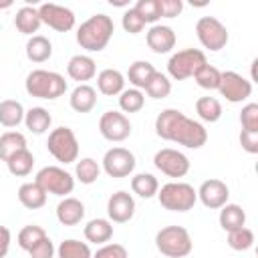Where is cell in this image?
<instances>
[{
  "instance_id": "cell-1",
  "label": "cell",
  "mask_w": 258,
  "mask_h": 258,
  "mask_svg": "<svg viewBox=\"0 0 258 258\" xmlns=\"http://www.w3.org/2000/svg\"><path fill=\"white\" fill-rule=\"evenodd\" d=\"M155 133L187 149H200L208 141V131L200 121L185 117L179 109H163L155 117Z\"/></svg>"
},
{
  "instance_id": "cell-2",
  "label": "cell",
  "mask_w": 258,
  "mask_h": 258,
  "mask_svg": "<svg viewBox=\"0 0 258 258\" xmlns=\"http://www.w3.org/2000/svg\"><path fill=\"white\" fill-rule=\"evenodd\" d=\"M115 32V24H113V18L99 12V14H93L91 18H87L79 30H77V42L81 48L89 50V52H101L111 36Z\"/></svg>"
},
{
  "instance_id": "cell-3",
  "label": "cell",
  "mask_w": 258,
  "mask_h": 258,
  "mask_svg": "<svg viewBox=\"0 0 258 258\" xmlns=\"http://www.w3.org/2000/svg\"><path fill=\"white\" fill-rule=\"evenodd\" d=\"M24 87H26V93L30 97L48 99V101H54V99H58L67 93L64 77L54 73V71H46V69L30 71L26 81H24Z\"/></svg>"
},
{
  "instance_id": "cell-4",
  "label": "cell",
  "mask_w": 258,
  "mask_h": 258,
  "mask_svg": "<svg viewBox=\"0 0 258 258\" xmlns=\"http://www.w3.org/2000/svg\"><path fill=\"white\" fill-rule=\"evenodd\" d=\"M157 250L167 258H185L194 250L189 232L183 226H165L155 234Z\"/></svg>"
},
{
  "instance_id": "cell-5",
  "label": "cell",
  "mask_w": 258,
  "mask_h": 258,
  "mask_svg": "<svg viewBox=\"0 0 258 258\" xmlns=\"http://www.w3.org/2000/svg\"><path fill=\"white\" fill-rule=\"evenodd\" d=\"M157 200L169 212H189L198 202V191L185 181H169L157 189Z\"/></svg>"
},
{
  "instance_id": "cell-6",
  "label": "cell",
  "mask_w": 258,
  "mask_h": 258,
  "mask_svg": "<svg viewBox=\"0 0 258 258\" xmlns=\"http://www.w3.org/2000/svg\"><path fill=\"white\" fill-rule=\"evenodd\" d=\"M46 149L48 153L60 161V163H75L79 157V141L77 135L71 127H56L48 133L46 139Z\"/></svg>"
},
{
  "instance_id": "cell-7",
  "label": "cell",
  "mask_w": 258,
  "mask_h": 258,
  "mask_svg": "<svg viewBox=\"0 0 258 258\" xmlns=\"http://www.w3.org/2000/svg\"><path fill=\"white\" fill-rule=\"evenodd\" d=\"M206 62H208L206 54L200 48H183V50H177L169 56L167 73L173 81H183V79L194 77Z\"/></svg>"
},
{
  "instance_id": "cell-8",
  "label": "cell",
  "mask_w": 258,
  "mask_h": 258,
  "mask_svg": "<svg viewBox=\"0 0 258 258\" xmlns=\"http://www.w3.org/2000/svg\"><path fill=\"white\" fill-rule=\"evenodd\" d=\"M34 181L46 191V196L52 194V196H58V198H67L75 189V177L67 169H62L58 165H46V167H42L36 173Z\"/></svg>"
},
{
  "instance_id": "cell-9",
  "label": "cell",
  "mask_w": 258,
  "mask_h": 258,
  "mask_svg": "<svg viewBox=\"0 0 258 258\" xmlns=\"http://www.w3.org/2000/svg\"><path fill=\"white\" fill-rule=\"evenodd\" d=\"M196 36L202 42L204 48L218 52L228 44V28L216 18V16H202L196 22Z\"/></svg>"
},
{
  "instance_id": "cell-10",
  "label": "cell",
  "mask_w": 258,
  "mask_h": 258,
  "mask_svg": "<svg viewBox=\"0 0 258 258\" xmlns=\"http://www.w3.org/2000/svg\"><path fill=\"white\" fill-rule=\"evenodd\" d=\"M99 133L113 143L125 141L131 135V121L121 111H105L99 119Z\"/></svg>"
},
{
  "instance_id": "cell-11",
  "label": "cell",
  "mask_w": 258,
  "mask_h": 258,
  "mask_svg": "<svg viewBox=\"0 0 258 258\" xmlns=\"http://www.w3.org/2000/svg\"><path fill=\"white\" fill-rule=\"evenodd\" d=\"M137 161L135 155L125 149V147H111L105 155H103V171L109 177H127L133 173Z\"/></svg>"
},
{
  "instance_id": "cell-12",
  "label": "cell",
  "mask_w": 258,
  "mask_h": 258,
  "mask_svg": "<svg viewBox=\"0 0 258 258\" xmlns=\"http://www.w3.org/2000/svg\"><path fill=\"white\" fill-rule=\"evenodd\" d=\"M153 165L167 177H183L189 171V159L171 147H163L153 155Z\"/></svg>"
},
{
  "instance_id": "cell-13",
  "label": "cell",
  "mask_w": 258,
  "mask_h": 258,
  "mask_svg": "<svg viewBox=\"0 0 258 258\" xmlns=\"http://www.w3.org/2000/svg\"><path fill=\"white\" fill-rule=\"evenodd\" d=\"M38 16L40 22L46 24L48 28L56 32H69L75 26V12L67 6L54 4V2H44L38 6Z\"/></svg>"
},
{
  "instance_id": "cell-14",
  "label": "cell",
  "mask_w": 258,
  "mask_h": 258,
  "mask_svg": "<svg viewBox=\"0 0 258 258\" xmlns=\"http://www.w3.org/2000/svg\"><path fill=\"white\" fill-rule=\"evenodd\" d=\"M220 95L230 103H242L252 95V83L236 71H224L220 77Z\"/></svg>"
},
{
  "instance_id": "cell-15",
  "label": "cell",
  "mask_w": 258,
  "mask_h": 258,
  "mask_svg": "<svg viewBox=\"0 0 258 258\" xmlns=\"http://www.w3.org/2000/svg\"><path fill=\"white\" fill-rule=\"evenodd\" d=\"M196 191H198V200L210 210H220L222 206L228 204V198H230V189H228L226 181H222L218 177L206 179L200 185V189H196Z\"/></svg>"
},
{
  "instance_id": "cell-16",
  "label": "cell",
  "mask_w": 258,
  "mask_h": 258,
  "mask_svg": "<svg viewBox=\"0 0 258 258\" xmlns=\"http://www.w3.org/2000/svg\"><path fill=\"white\" fill-rule=\"evenodd\" d=\"M135 214V200L129 191H115L109 202H107V216H109V222H115V224H125L133 218Z\"/></svg>"
},
{
  "instance_id": "cell-17",
  "label": "cell",
  "mask_w": 258,
  "mask_h": 258,
  "mask_svg": "<svg viewBox=\"0 0 258 258\" xmlns=\"http://www.w3.org/2000/svg\"><path fill=\"white\" fill-rule=\"evenodd\" d=\"M145 40H147V46L155 54H165L175 46V32L171 26L153 24L145 34Z\"/></svg>"
},
{
  "instance_id": "cell-18",
  "label": "cell",
  "mask_w": 258,
  "mask_h": 258,
  "mask_svg": "<svg viewBox=\"0 0 258 258\" xmlns=\"http://www.w3.org/2000/svg\"><path fill=\"white\" fill-rule=\"evenodd\" d=\"M67 75L73 81H79V85H87L97 75V62L87 54H75L67 62Z\"/></svg>"
},
{
  "instance_id": "cell-19",
  "label": "cell",
  "mask_w": 258,
  "mask_h": 258,
  "mask_svg": "<svg viewBox=\"0 0 258 258\" xmlns=\"http://www.w3.org/2000/svg\"><path fill=\"white\" fill-rule=\"evenodd\" d=\"M85 218V204L77 198H62L56 206V220L62 226H77Z\"/></svg>"
},
{
  "instance_id": "cell-20",
  "label": "cell",
  "mask_w": 258,
  "mask_h": 258,
  "mask_svg": "<svg viewBox=\"0 0 258 258\" xmlns=\"http://www.w3.org/2000/svg\"><path fill=\"white\" fill-rule=\"evenodd\" d=\"M97 89L105 97H115L125 91V77L117 69H103L97 75Z\"/></svg>"
},
{
  "instance_id": "cell-21",
  "label": "cell",
  "mask_w": 258,
  "mask_h": 258,
  "mask_svg": "<svg viewBox=\"0 0 258 258\" xmlns=\"http://www.w3.org/2000/svg\"><path fill=\"white\" fill-rule=\"evenodd\" d=\"M69 103L73 111L77 113H89L97 105V89L91 85H77L69 97Z\"/></svg>"
},
{
  "instance_id": "cell-22",
  "label": "cell",
  "mask_w": 258,
  "mask_h": 258,
  "mask_svg": "<svg viewBox=\"0 0 258 258\" xmlns=\"http://www.w3.org/2000/svg\"><path fill=\"white\" fill-rule=\"evenodd\" d=\"M18 202L28 210H40L46 204V191L36 181H26L18 187Z\"/></svg>"
},
{
  "instance_id": "cell-23",
  "label": "cell",
  "mask_w": 258,
  "mask_h": 258,
  "mask_svg": "<svg viewBox=\"0 0 258 258\" xmlns=\"http://www.w3.org/2000/svg\"><path fill=\"white\" fill-rule=\"evenodd\" d=\"M87 242H93V244H107L111 238H113V224L105 218H95L91 222H87L85 230H83Z\"/></svg>"
},
{
  "instance_id": "cell-24",
  "label": "cell",
  "mask_w": 258,
  "mask_h": 258,
  "mask_svg": "<svg viewBox=\"0 0 258 258\" xmlns=\"http://www.w3.org/2000/svg\"><path fill=\"white\" fill-rule=\"evenodd\" d=\"M40 24L42 22L38 16V8H34V6H22L14 16V26L18 28V32H22L26 36H34V32H38Z\"/></svg>"
},
{
  "instance_id": "cell-25",
  "label": "cell",
  "mask_w": 258,
  "mask_h": 258,
  "mask_svg": "<svg viewBox=\"0 0 258 258\" xmlns=\"http://www.w3.org/2000/svg\"><path fill=\"white\" fill-rule=\"evenodd\" d=\"M50 123H52V117H50V113L44 107H30L24 113V125L34 135L46 133L50 129Z\"/></svg>"
},
{
  "instance_id": "cell-26",
  "label": "cell",
  "mask_w": 258,
  "mask_h": 258,
  "mask_svg": "<svg viewBox=\"0 0 258 258\" xmlns=\"http://www.w3.org/2000/svg\"><path fill=\"white\" fill-rule=\"evenodd\" d=\"M218 220H220L222 230L232 232V230H238V228L246 226V212L238 204H226V206L220 208V218Z\"/></svg>"
},
{
  "instance_id": "cell-27",
  "label": "cell",
  "mask_w": 258,
  "mask_h": 258,
  "mask_svg": "<svg viewBox=\"0 0 258 258\" xmlns=\"http://www.w3.org/2000/svg\"><path fill=\"white\" fill-rule=\"evenodd\" d=\"M26 56L32 62H46L52 56V42L42 34L30 36L26 42Z\"/></svg>"
},
{
  "instance_id": "cell-28",
  "label": "cell",
  "mask_w": 258,
  "mask_h": 258,
  "mask_svg": "<svg viewBox=\"0 0 258 258\" xmlns=\"http://www.w3.org/2000/svg\"><path fill=\"white\" fill-rule=\"evenodd\" d=\"M24 107L20 101L4 99L0 101V125L2 127H18L24 121Z\"/></svg>"
},
{
  "instance_id": "cell-29",
  "label": "cell",
  "mask_w": 258,
  "mask_h": 258,
  "mask_svg": "<svg viewBox=\"0 0 258 258\" xmlns=\"http://www.w3.org/2000/svg\"><path fill=\"white\" fill-rule=\"evenodd\" d=\"M153 75H155V67L147 60H135L127 71L129 83L133 85V89H139V91L147 87V83L151 81Z\"/></svg>"
},
{
  "instance_id": "cell-30",
  "label": "cell",
  "mask_w": 258,
  "mask_h": 258,
  "mask_svg": "<svg viewBox=\"0 0 258 258\" xmlns=\"http://www.w3.org/2000/svg\"><path fill=\"white\" fill-rule=\"evenodd\" d=\"M32 165H34V155L28 151V147L16 151L14 155H10V157L6 159V167H8V171H10L12 175H16V177H24V175H28V173L32 171Z\"/></svg>"
},
{
  "instance_id": "cell-31",
  "label": "cell",
  "mask_w": 258,
  "mask_h": 258,
  "mask_svg": "<svg viewBox=\"0 0 258 258\" xmlns=\"http://www.w3.org/2000/svg\"><path fill=\"white\" fill-rule=\"evenodd\" d=\"M157 189H159V181L153 173H137L131 177V191L143 200L157 196Z\"/></svg>"
},
{
  "instance_id": "cell-32",
  "label": "cell",
  "mask_w": 258,
  "mask_h": 258,
  "mask_svg": "<svg viewBox=\"0 0 258 258\" xmlns=\"http://www.w3.org/2000/svg\"><path fill=\"white\" fill-rule=\"evenodd\" d=\"M26 149V137L20 131H6L0 135V159L6 161L16 151Z\"/></svg>"
},
{
  "instance_id": "cell-33",
  "label": "cell",
  "mask_w": 258,
  "mask_h": 258,
  "mask_svg": "<svg viewBox=\"0 0 258 258\" xmlns=\"http://www.w3.org/2000/svg\"><path fill=\"white\" fill-rule=\"evenodd\" d=\"M196 113L206 123H216L222 117V103L216 97H200L196 101Z\"/></svg>"
},
{
  "instance_id": "cell-34",
  "label": "cell",
  "mask_w": 258,
  "mask_h": 258,
  "mask_svg": "<svg viewBox=\"0 0 258 258\" xmlns=\"http://www.w3.org/2000/svg\"><path fill=\"white\" fill-rule=\"evenodd\" d=\"M56 254H58V258H93V252H91L89 244L81 242V240H75V238L62 240L56 248Z\"/></svg>"
},
{
  "instance_id": "cell-35",
  "label": "cell",
  "mask_w": 258,
  "mask_h": 258,
  "mask_svg": "<svg viewBox=\"0 0 258 258\" xmlns=\"http://www.w3.org/2000/svg\"><path fill=\"white\" fill-rule=\"evenodd\" d=\"M75 175L81 183L85 185H91L99 179L101 175V167L99 163L93 159V157H83V159H77V165H75Z\"/></svg>"
},
{
  "instance_id": "cell-36",
  "label": "cell",
  "mask_w": 258,
  "mask_h": 258,
  "mask_svg": "<svg viewBox=\"0 0 258 258\" xmlns=\"http://www.w3.org/2000/svg\"><path fill=\"white\" fill-rule=\"evenodd\" d=\"M143 105H145V95L139 89L131 87V89H125L119 95V107H121L123 113H137V111L143 109Z\"/></svg>"
},
{
  "instance_id": "cell-37",
  "label": "cell",
  "mask_w": 258,
  "mask_h": 258,
  "mask_svg": "<svg viewBox=\"0 0 258 258\" xmlns=\"http://www.w3.org/2000/svg\"><path fill=\"white\" fill-rule=\"evenodd\" d=\"M220 77H222V73H220L214 64H208V62L194 75L198 87L208 89V91H218V87H220Z\"/></svg>"
},
{
  "instance_id": "cell-38",
  "label": "cell",
  "mask_w": 258,
  "mask_h": 258,
  "mask_svg": "<svg viewBox=\"0 0 258 258\" xmlns=\"http://www.w3.org/2000/svg\"><path fill=\"white\" fill-rule=\"evenodd\" d=\"M145 93L151 99H165L171 93V81H169V77L163 75V73H159V71H155V75L151 77V81L145 87Z\"/></svg>"
},
{
  "instance_id": "cell-39",
  "label": "cell",
  "mask_w": 258,
  "mask_h": 258,
  "mask_svg": "<svg viewBox=\"0 0 258 258\" xmlns=\"http://www.w3.org/2000/svg\"><path fill=\"white\" fill-rule=\"evenodd\" d=\"M228 246L232 250H238V252H246L254 246V232L250 228H238V230H232L228 232Z\"/></svg>"
},
{
  "instance_id": "cell-40",
  "label": "cell",
  "mask_w": 258,
  "mask_h": 258,
  "mask_svg": "<svg viewBox=\"0 0 258 258\" xmlns=\"http://www.w3.org/2000/svg\"><path fill=\"white\" fill-rule=\"evenodd\" d=\"M46 236V232H44V228L42 226H36V224H30V226H24L20 232H18V236H16V242H18V246L22 248V250H30L34 244H38L42 238Z\"/></svg>"
},
{
  "instance_id": "cell-41",
  "label": "cell",
  "mask_w": 258,
  "mask_h": 258,
  "mask_svg": "<svg viewBox=\"0 0 258 258\" xmlns=\"http://www.w3.org/2000/svg\"><path fill=\"white\" fill-rule=\"evenodd\" d=\"M133 10L141 16V20H143L145 24H151V26L161 18L159 0H137V4L133 6Z\"/></svg>"
},
{
  "instance_id": "cell-42",
  "label": "cell",
  "mask_w": 258,
  "mask_h": 258,
  "mask_svg": "<svg viewBox=\"0 0 258 258\" xmlns=\"http://www.w3.org/2000/svg\"><path fill=\"white\" fill-rule=\"evenodd\" d=\"M240 125L246 131H258V105L256 103H248L242 107Z\"/></svg>"
},
{
  "instance_id": "cell-43",
  "label": "cell",
  "mask_w": 258,
  "mask_h": 258,
  "mask_svg": "<svg viewBox=\"0 0 258 258\" xmlns=\"http://www.w3.org/2000/svg\"><path fill=\"white\" fill-rule=\"evenodd\" d=\"M121 24H123V28H125V32H129V34H139L143 28H145V22L141 20V16L133 10V8H129V10H125V14H123V20H121Z\"/></svg>"
},
{
  "instance_id": "cell-44",
  "label": "cell",
  "mask_w": 258,
  "mask_h": 258,
  "mask_svg": "<svg viewBox=\"0 0 258 258\" xmlns=\"http://www.w3.org/2000/svg\"><path fill=\"white\" fill-rule=\"evenodd\" d=\"M93 258H129L127 254V248L123 244H103L95 254Z\"/></svg>"
},
{
  "instance_id": "cell-45",
  "label": "cell",
  "mask_w": 258,
  "mask_h": 258,
  "mask_svg": "<svg viewBox=\"0 0 258 258\" xmlns=\"http://www.w3.org/2000/svg\"><path fill=\"white\" fill-rule=\"evenodd\" d=\"M54 252H56V248H54V244H52V240H50L48 236H44L38 244H34V246L28 250L30 258H52Z\"/></svg>"
},
{
  "instance_id": "cell-46",
  "label": "cell",
  "mask_w": 258,
  "mask_h": 258,
  "mask_svg": "<svg viewBox=\"0 0 258 258\" xmlns=\"http://www.w3.org/2000/svg\"><path fill=\"white\" fill-rule=\"evenodd\" d=\"M183 10V2L181 0H159V12L161 18H175L179 16Z\"/></svg>"
},
{
  "instance_id": "cell-47",
  "label": "cell",
  "mask_w": 258,
  "mask_h": 258,
  "mask_svg": "<svg viewBox=\"0 0 258 258\" xmlns=\"http://www.w3.org/2000/svg\"><path fill=\"white\" fill-rule=\"evenodd\" d=\"M240 145L250 155L258 153V131H246V129H242L240 131Z\"/></svg>"
},
{
  "instance_id": "cell-48",
  "label": "cell",
  "mask_w": 258,
  "mask_h": 258,
  "mask_svg": "<svg viewBox=\"0 0 258 258\" xmlns=\"http://www.w3.org/2000/svg\"><path fill=\"white\" fill-rule=\"evenodd\" d=\"M10 242H12V234L6 226H0V258H4L10 250Z\"/></svg>"
}]
</instances>
